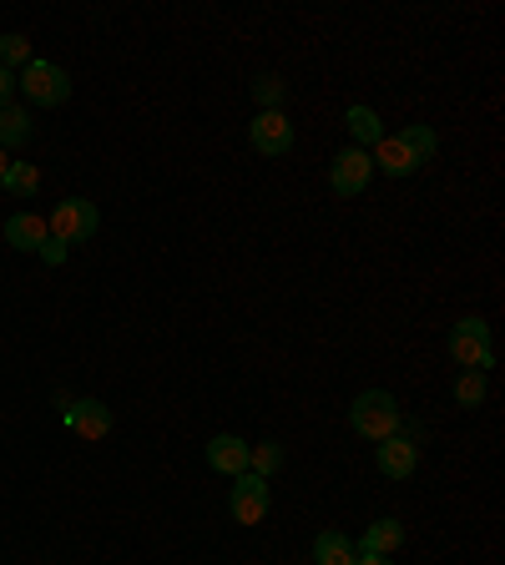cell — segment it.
<instances>
[{
    "instance_id": "603a6c76",
    "label": "cell",
    "mask_w": 505,
    "mask_h": 565,
    "mask_svg": "<svg viewBox=\"0 0 505 565\" xmlns=\"http://www.w3.org/2000/svg\"><path fill=\"white\" fill-rule=\"evenodd\" d=\"M11 92H15V71H5V67H0V111L11 106Z\"/></svg>"
},
{
    "instance_id": "e0dca14e",
    "label": "cell",
    "mask_w": 505,
    "mask_h": 565,
    "mask_svg": "<svg viewBox=\"0 0 505 565\" xmlns=\"http://www.w3.org/2000/svg\"><path fill=\"white\" fill-rule=\"evenodd\" d=\"M0 187H5L15 202H31L40 192V172L31 167V162H11V172H5V183Z\"/></svg>"
},
{
    "instance_id": "277c9868",
    "label": "cell",
    "mask_w": 505,
    "mask_h": 565,
    "mask_svg": "<svg viewBox=\"0 0 505 565\" xmlns=\"http://www.w3.org/2000/svg\"><path fill=\"white\" fill-rule=\"evenodd\" d=\"M15 92H26L31 106H61L71 96V76L56 61H36L31 56V67H21V76H15Z\"/></svg>"
},
{
    "instance_id": "6da1fadb",
    "label": "cell",
    "mask_w": 505,
    "mask_h": 565,
    "mask_svg": "<svg viewBox=\"0 0 505 565\" xmlns=\"http://www.w3.org/2000/svg\"><path fill=\"white\" fill-rule=\"evenodd\" d=\"M435 146H439L435 127L414 121V127H404V132H395V137H389V132L379 137V146L369 152V162H374V167H385L389 177H414V172L435 157Z\"/></svg>"
},
{
    "instance_id": "8992f818",
    "label": "cell",
    "mask_w": 505,
    "mask_h": 565,
    "mask_svg": "<svg viewBox=\"0 0 505 565\" xmlns=\"http://www.w3.org/2000/svg\"><path fill=\"white\" fill-rule=\"evenodd\" d=\"M268 480L263 474H252V470H243L238 480H233V495H227V510H233V520L238 526H258L268 515Z\"/></svg>"
},
{
    "instance_id": "ba28073f",
    "label": "cell",
    "mask_w": 505,
    "mask_h": 565,
    "mask_svg": "<svg viewBox=\"0 0 505 565\" xmlns=\"http://www.w3.org/2000/svg\"><path fill=\"white\" fill-rule=\"evenodd\" d=\"M248 142L258 157H283L293 146V121L283 117V111H258V117L248 121Z\"/></svg>"
},
{
    "instance_id": "ac0fdd59",
    "label": "cell",
    "mask_w": 505,
    "mask_h": 565,
    "mask_svg": "<svg viewBox=\"0 0 505 565\" xmlns=\"http://www.w3.org/2000/svg\"><path fill=\"white\" fill-rule=\"evenodd\" d=\"M455 404H460V409H480V404H485V379L466 368V374L455 379Z\"/></svg>"
},
{
    "instance_id": "d4e9b609",
    "label": "cell",
    "mask_w": 505,
    "mask_h": 565,
    "mask_svg": "<svg viewBox=\"0 0 505 565\" xmlns=\"http://www.w3.org/2000/svg\"><path fill=\"white\" fill-rule=\"evenodd\" d=\"M5 172H11V152H0V183H5Z\"/></svg>"
},
{
    "instance_id": "5bb4252c",
    "label": "cell",
    "mask_w": 505,
    "mask_h": 565,
    "mask_svg": "<svg viewBox=\"0 0 505 565\" xmlns=\"http://www.w3.org/2000/svg\"><path fill=\"white\" fill-rule=\"evenodd\" d=\"M344 127H349V137L360 142V152H364V146H379V137H385V121H379V111H374V106H349Z\"/></svg>"
},
{
    "instance_id": "9a60e30c",
    "label": "cell",
    "mask_w": 505,
    "mask_h": 565,
    "mask_svg": "<svg viewBox=\"0 0 505 565\" xmlns=\"http://www.w3.org/2000/svg\"><path fill=\"white\" fill-rule=\"evenodd\" d=\"M354 540L339 535V530H319V540H314V561L319 565H354Z\"/></svg>"
},
{
    "instance_id": "7402d4cb",
    "label": "cell",
    "mask_w": 505,
    "mask_h": 565,
    "mask_svg": "<svg viewBox=\"0 0 505 565\" xmlns=\"http://www.w3.org/2000/svg\"><path fill=\"white\" fill-rule=\"evenodd\" d=\"M40 258H46V263H67V243H56V237H46V243H40Z\"/></svg>"
},
{
    "instance_id": "9c48e42d",
    "label": "cell",
    "mask_w": 505,
    "mask_h": 565,
    "mask_svg": "<svg viewBox=\"0 0 505 565\" xmlns=\"http://www.w3.org/2000/svg\"><path fill=\"white\" fill-rule=\"evenodd\" d=\"M374 464H379L385 480H410L414 464H420V449H414V439H404V434H389V439H379V449H374Z\"/></svg>"
},
{
    "instance_id": "3957f363",
    "label": "cell",
    "mask_w": 505,
    "mask_h": 565,
    "mask_svg": "<svg viewBox=\"0 0 505 565\" xmlns=\"http://www.w3.org/2000/svg\"><path fill=\"white\" fill-rule=\"evenodd\" d=\"M445 349H450V358L460 368H470V374H485V368L495 364L491 323H485V318H460V323L450 329V339H445Z\"/></svg>"
},
{
    "instance_id": "ffe728a7",
    "label": "cell",
    "mask_w": 505,
    "mask_h": 565,
    "mask_svg": "<svg viewBox=\"0 0 505 565\" xmlns=\"http://www.w3.org/2000/svg\"><path fill=\"white\" fill-rule=\"evenodd\" d=\"M0 67L15 71V67H31V40L26 36H0Z\"/></svg>"
},
{
    "instance_id": "30bf717a",
    "label": "cell",
    "mask_w": 505,
    "mask_h": 565,
    "mask_svg": "<svg viewBox=\"0 0 505 565\" xmlns=\"http://www.w3.org/2000/svg\"><path fill=\"white\" fill-rule=\"evenodd\" d=\"M67 429L81 439H107L111 434V409L102 399H71L67 404Z\"/></svg>"
},
{
    "instance_id": "cb8c5ba5",
    "label": "cell",
    "mask_w": 505,
    "mask_h": 565,
    "mask_svg": "<svg viewBox=\"0 0 505 565\" xmlns=\"http://www.w3.org/2000/svg\"><path fill=\"white\" fill-rule=\"evenodd\" d=\"M354 565H395V561H389V555H354Z\"/></svg>"
},
{
    "instance_id": "52a82bcc",
    "label": "cell",
    "mask_w": 505,
    "mask_h": 565,
    "mask_svg": "<svg viewBox=\"0 0 505 565\" xmlns=\"http://www.w3.org/2000/svg\"><path fill=\"white\" fill-rule=\"evenodd\" d=\"M369 177H374V162H369V152H360V146H344L329 167V187L339 192V198H360L364 187H369Z\"/></svg>"
},
{
    "instance_id": "5b68a950",
    "label": "cell",
    "mask_w": 505,
    "mask_h": 565,
    "mask_svg": "<svg viewBox=\"0 0 505 565\" xmlns=\"http://www.w3.org/2000/svg\"><path fill=\"white\" fill-rule=\"evenodd\" d=\"M46 227H51L56 243H86V237L102 227V212H96V202L86 198H67V202H56V212L46 217Z\"/></svg>"
},
{
    "instance_id": "7c38bea8",
    "label": "cell",
    "mask_w": 505,
    "mask_h": 565,
    "mask_svg": "<svg viewBox=\"0 0 505 565\" xmlns=\"http://www.w3.org/2000/svg\"><path fill=\"white\" fill-rule=\"evenodd\" d=\"M46 237H51V227H46V217H36V212H15V217H5V243H11L15 252H40Z\"/></svg>"
},
{
    "instance_id": "2e32d148",
    "label": "cell",
    "mask_w": 505,
    "mask_h": 565,
    "mask_svg": "<svg viewBox=\"0 0 505 565\" xmlns=\"http://www.w3.org/2000/svg\"><path fill=\"white\" fill-rule=\"evenodd\" d=\"M31 132H36L31 111H21V106H5V111H0V152H11V146L31 142Z\"/></svg>"
},
{
    "instance_id": "44dd1931",
    "label": "cell",
    "mask_w": 505,
    "mask_h": 565,
    "mask_svg": "<svg viewBox=\"0 0 505 565\" xmlns=\"http://www.w3.org/2000/svg\"><path fill=\"white\" fill-rule=\"evenodd\" d=\"M252 96H258V106H263V111H279L283 81H279V76H258V81H252Z\"/></svg>"
},
{
    "instance_id": "4fadbf2b",
    "label": "cell",
    "mask_w": 505,
    "mask_h": 565,
    "mask_svg": "<svg viewBox=\"0 0 505 565\" xmlns=\"http://www.w3.org/2000/svg\"><path fill=\"white\" fill-rule=\"evenodd\" d=\"M399 545H404V526L389 520V515H385V520H374V526L360 535V551L364 555H395Z\"/></svg>"
},
{
    "instance_id": "8fae6325",
    "label": "cell",
    "mask_w": 505,
    "mask_h": 565,
    "mask_svg": "<svg viewBox=\"0 0 505 565\" xmlns=\"http://www.w3.org/2000/svg\"><path fill=\"white\" fill-rule=\"evenodd\" d=\"M248 439H238V434H213L208 439V464H213L218 474H227V480H238L243 470H248Z\"/></svg>"
},
{
    "instance_id": "7a4b0ae2",
    "label": "cell",
    "mask_w": 505,
    "mask_h": 565,
    "mask_svg": "<svg viewBox=\"0 0 505 565\" xmlns=\"http://www.w3.org/2000/svg\"><path fill=\"white\" fill-rule=\"evenodd\" d=\"M349 424H354V434H364V439H389V434H399V399L389 395V389H364L354 404H349Z\"/></svg>"
},
{
    "instance_id": "d6986e66",
    "label": "cell",
    "mask_w": 505,
    "mask_h": 565,
    "mask_svg": "<svg viewBox=\"0 0 505 565\" xmlns=\"http://www.w3.org/2000/svg\"><path fill=\"white\" fill-rule=\"evenodd\" d=\"M279 464H283V449L273 445V439H263V445L248 449V470H252V474H263V480H268V474L279 470Z\"/></svg>"
}]
</instances>
